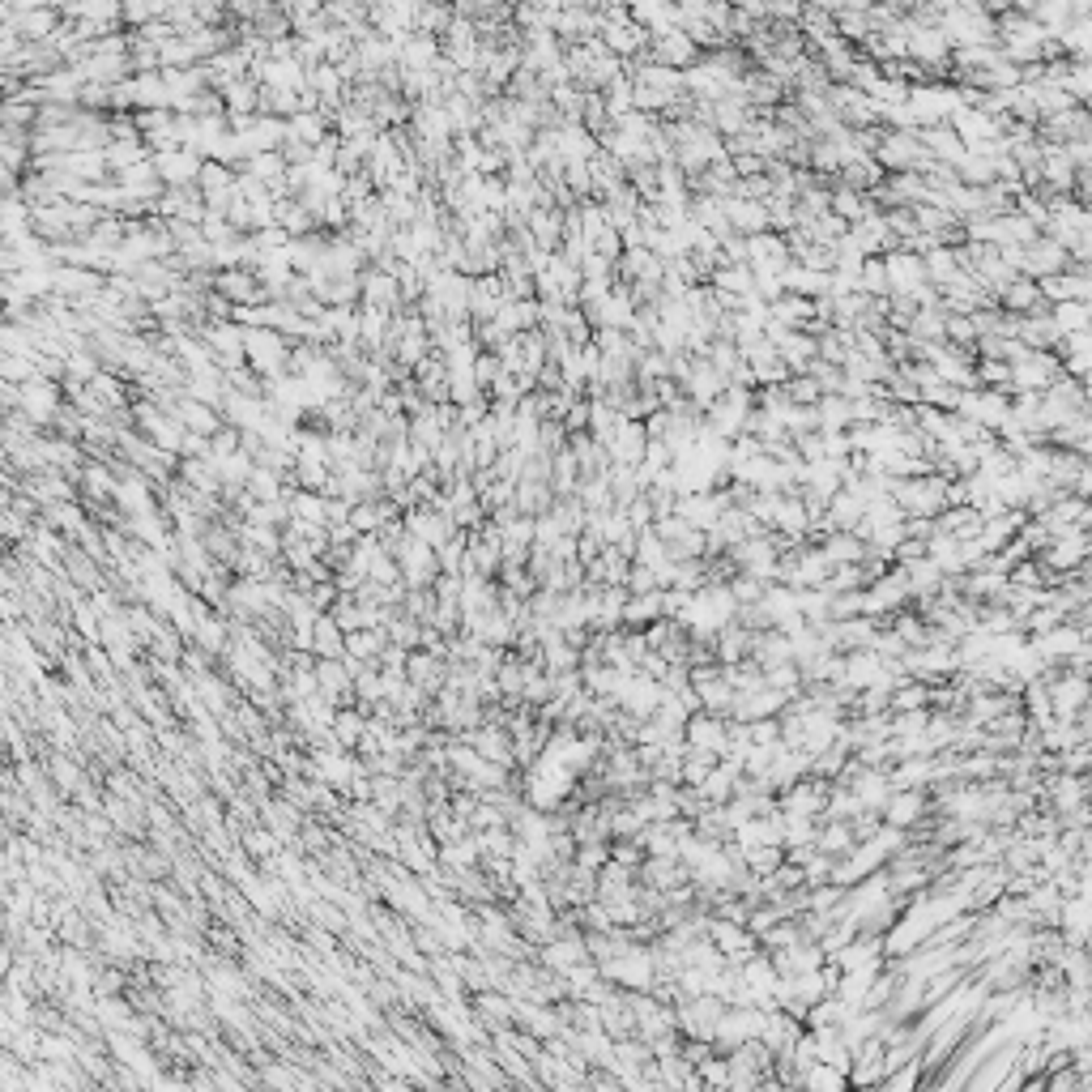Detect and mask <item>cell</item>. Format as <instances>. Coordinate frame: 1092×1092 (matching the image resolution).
I'll return each mask as SVG.
<instances>
[{
	"label": "cell",
	"mask_w": 1092,
	"mask_h": 1092,
	"mask_svg": "<svg viewBox=\"0 0 1092 1092\" xmlns=\"http://www.w3.org/2000/svg\"><path fill=\"white\" fill-rule=\"evenodd\" d=\"M1063 376H1067V367L1058 363L1050 350H1024V355L1011 363V389L1016 393H1050Z\"/></svg>",
	"instance_id": "cell-1"
},
{
	"label": "cell",
	"mask_w": 1092,
	"mask_h": 1092,
	"mask_svg": "<svg viewBox=\"0 0 1092 1092\" xmlns=\"http://www.w3.org/2000/svg\"><path fill=\"white\" fill-rule=\"evenodd\" d=\"M764 1024H768V1011L764 1007H726V1016H721V1024H717L713 1046L738 1050V1046H747V1041H760L764 1037Z\"/></svg>",
	"instance_id": "cell-2"
},
{
	"label": "cell",
	"mask_w": 1092,
	"mask_h": 1092,
	"mask_svg": "<svg viewBox=\"0 0 1092 1092\" xmlns=\"http://www.w3.org/2000/svg\"><path fill=\"white\" fill-rule=\"evenodd\" d=\"M401 521H406V534L419 538V542H427L431 551H440L444 542H453V538L461 534V529H457V517H453L448 508H410Z\"/></svg>",
	"instance_id": "cell-3"
},
{
	"label": "cell",
	"mask_w": 1092,
	"mask_h": 1092,
	"mask_svg": "<svg viewBox=\"0 0 1092 1092\" xmlns=\"http://www.w3.org/2000/svg\"><path fill=\"white\" fill-rule=\"evenodd\" d=\"M862 598H866V619H875V623H879V615H901L905 602L913 598V593H909L905 572L896 568V572H888V576H879V581L866 585V589H862Z\"/></svg>",
	"instance_id": "cell-4"
},
{
	"label": "cell",
	"mask_w": 1092,
	"mask_h": 1092,
	"mask_svg": "<svg viewBox=\"0 0 1092 1092\" xmlns=\"http://www.w3.org/2000/svg\"><path fill=\"white\" fill-rule=\"evenodd\" d=\"M22 389V414L35 427H52L56 423V414L64 410V384H56V380H47V376H39V380H30V384H18Z\"/></svg>",
	"instance_id": "cell-5"
},
{
	"label": "cell",
	"mask_w": 1092,
	"mask_h": 1092,
	"mask_svg": "<svg viewBox=\"0 0 1092 1092\" xmlns=\"http://www.w3.org/2000/svg\"><path fill=\"white\" fill-rule=\"evenodd\" d=\"M649 60L653 64H666V69H674V73H687V69H696V64L704 60V52L683 35L679 26H674V30H666V35H657L649 43Z\"/></svg>",
	"instance_id": "cell-6"
},
{
	"label": "cell",
	"mask_w": 1092,
	"mask_h": 1092,
	"mask_svg": "<svg viewBox=\"0 0 1092 1092\" xmlns=\"http://www.w3.org/2000/svg\"><path fill=\"white\" fill-rule=\"evenodd\" d=\"M687 747L692 751H709V756H726V747H730V717H717V713H696L692 721H687Z\"/></svg>",
	"instance_id": "cell-7"
},
{
	"label": "cell",
	"mask_w": 1092,
	"mask_h": 1092,
	"mask_svg": "<svg viewBox=\"0 0 1092 1092\" xmlns=\"http://www.w3.org/2000/svg\"><path fill=\"white\" fill-rule=\"evenodd\" d=\"M359 308H380V312H393V316L406 308L401 286H397V278H393L389 269H380V265L363 269V299H359Z\"/></svg>",
	"instance_id": "cell-8"
},
{
	"label": "cell",
	"mask_w": 1092,
	"mask_h": 1092,
	"mask_svg": "<svg viewBox=\"0 0 1092 1092\" xmlns=\"http://www.w3.org/2000/svg\"><path fill=\"white\" fill-rule=\"evenodd\" d=\"M1067 248L1058 239H1037L1033 248H1024V265H1020V278H1033V282H1046V278H1058L1067 269Z\"/></svg>",
	"instance_id": "cell-9"
},
{
	"label": "cell",
	"mask_w": 1092,
	"mask_h": 1092,
	"mask_svg": "<svg viewBox=\"0 0 1092 1092\" xmlns=\"http://www.w3.org/2000/svg\"><path fill=\"white\" fill-rule=\"evenodd\" d=\"M154 167L167 188H197L205 158L197 150H171V154H154Z\"/></svg>",
	"instance_id": "cell-10"
},
{
	"label": "cell",
	"mask_w": 1092,
	"mask_h": 1092,
	"mask_svg": "<svg viewBox=\"0 0 1092 1092\" xmlns=\"http://www.w3.org/2000/svg\"><path fill=\"white\" fill-rule=\"evenodd\" d=\"M606 453H610V465H632V470H640V461H645V453H649L645 423H623L615 431V440L606 444Z\"/></svg>",
	"instance_id": "cell-11"
},
{
	"label": "cell",
	"mask_w": 1092,
	"mask_h": 1092,
	"mask_svg": "<svg viewBox=\"0 0 1092 1092\" xmlns=\"http://www.w3.org/2000/svg\"><path fill=\"white\" fill-rule=\"evenodd\" d=\"M726 205V218H730V231L734 235H764V231H773V222H768V205L764 201H743V197H726L721 201Z\"/></svg>",
	"instance_id": "cell-12"
},
{
	"label": "cell",
	"mask_w": 1092,
	"mask_h": 1092,
	"mask_svg": "<svg viewBox=\"0 0 1092 1092\" xmlns=\"http://www.w3.org/2000/svg\"><path fill=\"white\" fill-rule=\"evenodd\" d=\"M922 146L930 150V158L943 167H960L969 158V146L956 137L952 124H935V128H922Z\"/></svg>",
	"instance_id": "cell-13"
},
{
	"label": "cell",
	"mask_w": 1092,
	"mask_h": 1092,
	"mask_svg": "<svg viewBox=\"0 0 1092 1092\" xmlns=\"http://www.w3.org/2000/svg\"><path fill=\"white\" fill-rule=\"evenodd\" d=\"M175 419L184 423V431H192V436H205V440H214L218 431L227 427L222 410L201 406V401H192V397H180V406H175Z\"/></svg>",
	"instance_id": "cell-14"
},
{
	"label": "cell",
	"mask_w": 1092,
	"mask_h": 1092,
	"mask_svg": "<svg viewBox=\"0 0 1092 1092\" xmlns=\"http://www.w3.org/2000/svg\"><path fill=\"white\" fill-rule=\"evenodd\" d=\"M922 815H926V794H922V790H896V794L888 798V807H883V824L909 832Z\"/></svg>",
	"instance_id": "cell-15"
},
{
	"label": "cell",
	"mask_w": 1092,
	"mask_h": 1092,
	"mask_svg": "<svg viewBox=\"0 0 1092 1092\" xmlns=\"http://www.w3.org/2000/svg\"><path fill=\"white\" fill-rule=\"evenodd\" d=\"M1041 790H1046V798L1054 802L1058 819H1063V815H1071V811H1080V807H1088V798H1084V777L1058 773V777H1050L1046 785H1041Z\"/></svg>",
	"instance_id": "cell-16"
},
{
	"label": "cell",
	"mask_w": 1092,
	"mask_h": 1092,
	"mask_svg": "<svg viewBox=\"0 0 1092 1092\" xmlns=\"http://www.w3.org/2000/svg\"><path fill=\"white\" fill-rule=\"evenodd\" d=\"M542 960H546V969H555V973L568 977L576 965H585V960H589V943L585 939H546Z\"/></svg>",
	"instance_id": "cell-17"
},
{
	"label": "cell",
	"mask_w": 1092,
	"mask_h": 1092,
	"mask_svg": "<svg viewBox=\"0 0 1092 1092\" xmlns=\"http://www.w3.org/2000/svg\"><path fill=\"white\" fill-rule=\"evenodd\" d=\"M286 141H299V146H320V141H325L329 133H333V120L325 116V111H299V116H291L286 120Z\"/></svg>",
	"instance_id": "cell-18"
},
{
	"label": "cell",
	"mask_w": 1092,
	"mask_h": 1092,
	"mask_svg": "<svg viewBox=\"0 0 1092 1092\" xmlns=\"http://www.w3.org/2000/svg\"><path fill=\"white\" fill-rule=\"evenodd\" d=\"M657 619H666V589L632 593L628 610H623V623H632V628H653Z\"/></svg>",
	"instance_id": "cell-19"
},
{
	"label": "cell",
	"mask_w": 1092,
	"mask_h": 1092,
	"mask_svg": "<svg viewBox=\"0 0 1092 1092\" xmlns=\"http://www.w3.org/2000/svg\"><path fill=\"white\" fill-rule=\"evenodd\" d=\"M819 551L828 555L832 568H845V564H862V559H866V542L858 534H845V529H832V534L819 542Z\"/></svg>",
	"instance_id": "cell-20"
},
{
	"label": "cell",
	"mask_w": 1092,
	"mask_h": 1092,
	"mask_svg": "<svg viewBox=\"0 0 1092 1092\" xmlns=\"http://www.w3.org/2000/svg\"><path fill=\"white\" fill-rule=\"evenodd\" d=\"M709 286L717 295H730V299H747V295H756V273H751V265H721Z\"/></svg>",
	"instance_id": "cell-21"
},
{
	"label": "cell",
	"mask_w": 1092,
	"mask_h": 1092,
	"mask_svg": "<svg viewBox=\"0 0 1092 1092\" xmlns=\"http://www.w3.org/2000/svg\"><path fill=\"white\" fill-rule=\"evenodd\" d=\"M819 854L828 858H849L858 849V837H854V824H841V819H824L819 828V841H815Z\"/></svg>",
	"instance_id": "cell-22"
},
{
	"label": "cell",
	"mask_w": 1092,
	"mask_h": 1092,
	"mask_svg": "<svg viewBox=\"0 0 1092 1092\" xmlns=\"http://www.w3.org/2000/svg\"><path fill=\"white\" fill-rule=\"evenodd\" d=\"M939 529H943V534H952L956 542H973V538L986 529V521H982V512H977V508L960 504V508H947V512H943V517H939Z\"/></svg>",
	"instance_id": "cell-23"
},
{
	"label": "cell",
	"mask_w": 1092,
	"mask_h": 1092,
	"mask_svg": "<svg viewBox=\"0 0 1092 1092\" xmlns=\"http://www.w3.org/2000/svg\"><path fill=\"white\" fill-rule=\"evenodd\" d=\"M312 649L320 657H333V662H342L346 657V632L333 623V615H320L316 619V628H312Z\"/></svg>",
	"instance_id": "cell-24"
},
{
	"label": "cell",
	"mask_w": 1092,
	"mask_h": 1092,
	"mask_svg": "<svg viewBox=\"0 0 1092 1092\" xmlns=\"http://www.w3.org/2000/svg\"><path fill=\"white\" fill-rule=\"evenodd\" d=\"M862 517H866V504L858 500V495H849V491L841 487V495L828 504V525H832V529H845V534H854V529L862 525Z\"/></svg>",
	"instance_id": "cell-25"
},
{
	"label": "cell",
	"mask_w": 1092,
	"mask_h": 1092,
	"mask_svg": "<svg viewBox=\"0 0 1092 1092\" xmlns=\"http://www.w3.org/2000/svg\"><path fill=\"white\" fill-rule=\"evenodd\" d=\"M363 738H367V717H363L359 709H346V713L337 709V721H333V743L350 751V747H359Z\"/></svg>",
	"instance_id": "cell-26"
},
{
	"label": "cell",
	"mask_w": 1092,
	"mask_h": 1092,
	"mask_svg": "<svg viewBox=\"0 0 1092 1092\" xmlns=\"http://www.w3.org/2000/svg\"><path fill=\"white\" fill-rule=\"evenodd\" d=\"M743 862H747V871L756 875V879H773V875L781 871V866H785V849H781V845H760V849H747Z\"/></svg>",
	"instance_id": "cell-27"
},
{
	"label": "cell",
	"mask_w": 1092,
	"mask_h": 1092,
	"mask_svg": "<svg viewBox=\"0 0 1092 1092\" xmlns=\"http://www.w3.org/2000/svg\"><path fill=\"white\" fill-rule=\"evenodd\" d=\"M1050 316H1054V325H1058V333H1063V337L1092 329V308H1088V303H1058Z\"/></svg>",
	"instance_id": "cell-28"
},
{
	"label": "cell",
	"mask_w": 1092,
	"mask_h": 1092,
	"mask_svg": "<svg viewBox=\"0 0 1092 1092\" xmlns=\"http://www.w3.org/2000/svg\"><path fill=\"white\" fill-rule=\"evenodd\" d=\"M862 295L866 299H892V278H888L883 256H871V261L862 265Z\"/></svg>",
	"instance_id": "cell-29"
},
{
	"label": "cell",
	"mask_w": 1092,
	"mask_h": 1092,
	"mask_svg": "<svg viewBox=\"0 0 1092 1092\" xmlns=\"http://www.w3.org/2000/svg\"><path fill=\"white\" fill-rule=\"evenodd\" d=\"M973 342H977V325H973V316L947 312V346H956V350H969Z\"/></svg>",
	"instance_id": "cell-30"
},
{
	"label": "cell",
	"mask_w": 1092,
	"mask_h": 1092,
	"mask_svg": "<svg viewBox=\"0 0 1092 1092\" xmlns=\"http://www.w3.org/2000/svg\"><path fill=\"white\" fill-rule=\"evenodd\" d=\"M785 393H790V406H819L824 401V389L815 384V376H790Z\"/></svg>",
	"instance_id": "cell-31"
},
{
	"label": "cell",
	"mask_w": 1092,
	"mask_h": 1092,
	"mask_svg": "<svg viewBox=\"0 0 1092 1092\" xmlns=\"http://www.w3.org/2000/svg\"><path fill=\"white\" fill-rule=\"evenodd\" d=\"M201 235L210 239L214 248H222V244H231V239H239V231L231 227V218H227V214H205V222H201Z\"/></svg>",
	"instance_id": "cell-32"
},
{
	"label": "cell",
	"mask_w": 1092,
	"mask_h": 1092,
	"mask_svg": "<svg viewBox=\"0 0 1092 1092\" xmlns=\"http://www.w3.org/2000/svg\"><path fill=\"white\" fill-rule=\"evenodd\" d=\"M504 376V363H500V355H495V350H483V355H478V363H474V380H478V389H491L495 380Z\"/></svg>",
	"instance_id": "cell-33"
}]
</instances>
